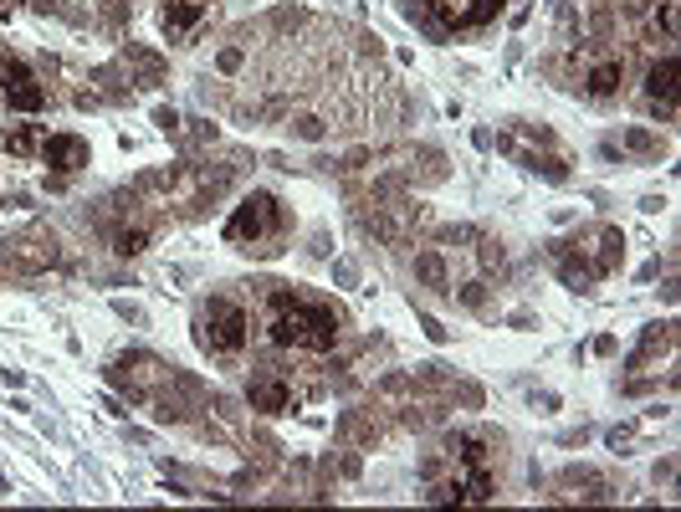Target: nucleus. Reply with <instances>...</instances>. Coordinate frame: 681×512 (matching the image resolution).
<instances>
[{
    "mask_svg": "<svg viewBox=\"0 0 681 512\" xmlns=\"http://www.w3.org/2000/svg\"><path fill=\"white\" fill-rule=\"evenodd\" d=\"M625 144H630V149H641V154H651V149H656V134H646V128H630Z\"/></svg>",
    "mask_w": 681,
    "mask_h": 512,
    "instance_id": "nucleus-17",
    "label": "nucleus"
},
{
    "mask_svg": "<svg viewBox=\"0 0 681 512\" xmlns=\"http://www.w3.org/2000/svg\"><path fill=\"white\" fill-rule=\"evenodd\" d=\"M41 159H47L57 175H77V169L88 164V139H77V134H47V139H41Z\"/></svg>",
    "mask_w": 681,
    "mask_h": 512,
    "instance_id": "nucleus-7",
    "label": "nucleus"
},
{
    "mask_svg": "<svg viewBox=\"0 0 681 512\" xmlns=\"http://www.w3.org/2000/svg\"><path fill=\"white\" fill-rule=\"evenodd\" d=\"M6 67H11V52H6V47H0V77H6Z\"/></svg>",
    "mask_w": 681,
    "mask_h": 512,
    "instance_id": "nucleus-21",
    "label": "nucleus"
},
{
    "mask_svg": "<svg viewBox=\"0 0 681 512\" xmlns=\"http://www.w3.org/2000/svg\"><path fill=\"white\" fill-rule=\"evenodd\" d=\"M246 400H251V410H262V415H287V410L297 405V395H292V379H287V374H277V369L251 374V384H246Z\"/></svg>",
    "mask_w": 681,
    "mask_h": 512,
    "instance_id": "nucleus-4",
    "label": "nucleus"
},
{
    "mask_svg": "<svg viewBox=\"0 0 681 512\" xmlns=\"http://www.w3.org/2000/svg\"><path fill=\"white\" fill-rule=\"evenodd\" d=\"M6 6H16V0H6Z\"/></svg>",
    "mask_w": 681,
    "mask_h": 512,
    "instance_id": "nucleus-22",
    "label": "nucleus"
},
{
    "mask_svg": "<svg viewBox=\"0 0 681 512\" xmlns=\"http://www.w3.org/2000/svg\"><path fill=\"white\" fill-rule=\"evenodd\" d=\"M297 134H303V139H318L323 123H318V118H297Z\"/></svg>",
    "mask_w": 681,
    "mask_h": 512,
    "instance_id": "nucleus-19",
    "label": "nucleus"
},
{
    "mask_svg": "<svg viewBox=\"0 0 681 512\" xmlns=\"http://www.w3.org/2000/svg\"><path fill=\"white\" fill-rule=\"evenodd\" d=\"M113 251H118V256H139V251H149V231H144V226H123V231L113 236Z\"/></svg>",
    "mask_w": 681,
    "mask_h": 512,
    "instance_id": "nucleus-14",
    "label": "nucleus"
},
{
    "mask_svg": "<svg viewBox=\"0 0 681 512\" xmlns=\"http://www.w3.org/2000/svg\"><path fill=\"white\" fill-rule=\"evenodd\" d=\"M646 98H651L661 113H671V103H676V57H671V52L646 67Z\"/></svg>",
    "mask_w": 681,
    "mask_h": 512,
    "instance_id": "nucleus-8",
    "label": "nucleus"
},
{
    "mask_svg": "<svg viewBox=\"0 0 681 512\" xmlns=\"http://www.w3.org/2000/svg\"><path fill=\"white\" fill-rule=\"evenodd\" d=\"M651 21H656V31H661L666 41H676V0H661Z\"/></svg>",
    "mask_w": 681,
    "mask_h": 512,
    "instance_id": "nucleus-16",
    "label": "nucleus"
},
{
    "mask_svg": "<svg viewBox=\"0 0 681 512\" xmlns=\"http://www.w3.org/2000/svg\"><path fill=\"white\" fill-rule=\"evenodd\" d=\"M154 123L164 128V134H175V128H180V113H175V108H159V113H154Z\"/></svg>",
    "mask_w": 681,
    "mask_h": 512,
    "instance_id": "nucleus-18",
    "label": "nucleus"
},
{
    "mask_svg": "<svg viewBox=\"0 0 681 512\" xmlns=\"http://www.w3.org/2000/svg\"><path fill=\"white\" fill-rule=\"evenodd\" d=\"M502 6H507V0H472V6H466V21H461V26H487Z\"/></svg>",
    "mask_w": 681,
    "mask_h": 512,
    "instance_id": "nucleus-15",
    "label": "nucleus"
},
{
    "mask_svg": "<svg viewBox=\"0 0 681 512\" xmlns=\"http://www.w3.org/2000/svg\"><path fill=\"white\" fill-rule=\"evenodd\" d=\"M0 98H6L11 113H41V108H47V88H41L21 62H11L6 77H0Z\"/></svg>",
    "mask_w": 681,
    "mask_h": 512,
    "instance_id": "nucleus-5",
    "label": "nucleus"
},
{
    "mask_svg": "<svg viewBox=\"0 0 681 512\" xmlns=\"http://www.w3.org/2000/svg\"><path fill=\"white\" fill-rule=\"evenodd\" d=\"M41 128L36 123H16L11 134H6V154H16V159H31V154H41Z\"/></svg>",
    "mask_w": 681,
    "mask_h": 512,
    "instance_id": "nucleus-11",
    "label": "nucleus"
},
{
    "mask_svg": "<svg viewBox=\"0 0 681 512\" xmlns=\"http://www.w3.org/2000/svg\"><path fill=\"white\" fill-rule=\"evenodd\" d=\"M620 82H625V62H620V57H600V62L584 72V93H589V98H615Z\"/></svg>",
    "mask_w": 681,
    "mask_h": 512,
    "instance_id": "nucleus-9",
    "label": "nucleus"
},
{
    "mask_svg": "<svg viewBox=\"0 0 681 512\" xmlns=\"http://www.w3.org/2000/svg\"><path fill=\"white\" fill-rule=\"evenodd\" d=\"M282 226H287V221H282L277 195L257 190V195H246V200L236 205V216L226 221V241H231V246H246V251H272L267 241H277Z\"/></svg>",
    "mask_w": 681,
    "mask_h": 512,
    "instance_id": "nucleus-3",
    "label": "nucleus"
},
{
    "mask_svg": "<svg viewBox=\"0 0 681 512\" xmlns=\"http://www.w3.org/2000/svg\"><path fill=\"white\" fill-rule=\"evenodd\" d=\"M267 338L277 349H297V354H328L338 344V313L328 303L277 287L272 292V313H267Z\"/></svg>",
    "mask_w": 681,
    "mask_h": 512,
    "instance_id": "nucleus-1",
    "label": "nucleus"
},
{
    "mask_svg": "<svg viewBox=\"0 0 681 512\" xmlns=\"http://www.w3.org/2000/svg\"><path fill=\"white\" fill-rule=\"evenodd\" d=\"M21 379H26L21 369H0V384H11V390H16V384H21Z\"/></svg>",
    "mask_w": 681,
    "mask_h": 512,
    "instance_id": "nucleus-20",
    "label": "nucleus"
},
{
    "mask_svg": "<svg viewBox=\"0 0 681 512\" xmlns=\"http://www.w3.org/2000/svg\"><path fill=\"white\" fill-rule=\"evenodd\" d=\"M661 349H671V323H656V328H646V344L630 354V369H641L651 354H661Z\"/></svg>",
    "mask_w": 681,
    "mask_h": 512,
    "instance_id": "nucleus-12",
    "label": "nucleus"
},
{
    "mask_svg": "<svg viewBox=\"0 0 681 512\" xmlns=\"http://www.w3.org/2000/svg\"><path fill=\"white\" fill-rule=\"evenodd\" d=\"M195 323H200V349H210L216 359H236L251 344V313L231 297H210Z\"/></svg>",
    "mask_w": 681,
    "mask_h": 512,
    "instance_id": "nucleus-2",
    "label": "nucleus"
},
{
    "mask_svg": "<svg viewBox=\"0 0 681 512\" xmlns=\"http://www.w3.org/2000/svg\"><path fill=\"white\" fill-rule=\"evenodd\" d=\"M210 16V0H164V11H159V26L169 41H190Z\"/></svg>",
    "mask_w": 681,
    "mask_h": 512,
    "instance_id": "nucleus-6",
    "label": "nucleus"
},
{
    "mask_svg": "<svg viewBox=\"0 0 681 512\" xmlns=\"http://www.w3.org/2000/svg\"><path fill=\"white\" fill-rule=\"evenodd\" d=\"M415 277H420L425 287H436V292H451V267H446L441 251H420V256H415Z\"/></svg>",
    "mask_w": 681,
    "mask_h": 512,
    "instance_id": "nucleus-10",
    "label": "nucleus"
},
{
    "mask_svg": "<svg viewBox=\"0 0 681 512\" xmlns=\"http://www.w3.org/2000/svg\"><path fill=\"white\" fill-rule=\"evenodd\" d=\"M425 11H431L441 26H461L466 21V6H472V0H420Z\"/></svg>",
    "mask_w": 681,
    "mask_h": 512,
    "instance_id": "nucleus-13",
    "label": "nucleus"
}]
</instances>
